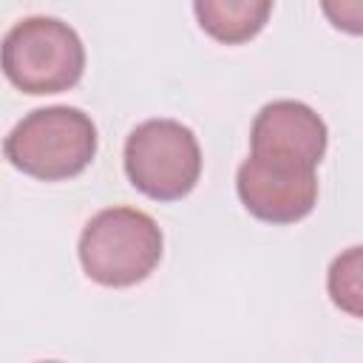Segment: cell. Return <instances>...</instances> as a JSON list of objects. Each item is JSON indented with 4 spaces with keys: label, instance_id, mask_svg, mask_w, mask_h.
<instances>
[{
    "label": "cell",
    "instance_id": "obj_1",
    "mask_svg": "<svg viewBox=\"0 0 363 363\" xmlns=\"http://www.w3.org/2000/svg\"><path fill=\"white\" fill-rule=\"evenodd\" d=\"M94 119L71 105H51L26 113L6 136L3 153L20 173L40 182L79 176L96 156Z\"/></svg>",
    "mask_w": 363,
    "mask_h": 363
},
{
    "label": "cell",
    "instance_id": "obj_4",
    "mask_svg": "<svg viewBox=\"0 0 363 363\" xmlns=\"http://www.w3.org/2000/svg\"><path fill=\"white\" fill-rule=\"evenodd\" d=\"M128 182L153 201L184 199L201 176V147L196 133L176 119H147L125 142Z\"/></svg>",
    "mask_w": 363,
    "mask_h": 363
},
{
    "label": "cell",
    "instance_id": "obj_8",
    "mask_svg": "<svg viewBox=\"0 0 363 363\" xmlns=\"http://www.w3.org/2000/svg\"><path fill=\"white\" fill-rule=\"evenodd\" d=\"M326 292L340 312L363 318V247H349L335 255L326 272Z\"/></svg>",
    "mask_w": 363,
    "mask_h": 363
},
{
    "label": "cell",
    "instance_id": "obj_3",
    "mask_svg": "<svg viewBox=\"0 0 363 363\" xmlns=\"http://www.w3.org/2000/svg\"><path fill=\"white\" fill-rule=\"evenodd\" d=\"M85 45L57 17H26L3 37V74L31 96L62 94L82 79Z\"/></svg>",
    "mask_w": 363,
    "mask_h": 363
},
{
    "label": "cell",
    "instance_id": "obj_2",
    "mask_svg": "<svg viewBox=\"0 0 363 363\" xmlns=\"http://www.w3.org/2000/svg\"><path fill=\"white\" fill-rule=\"evenodd\" d=\"M164 235L159 224L136 207L99 210L79 235L77 255L85 275L111 289L145 281L162 261Z\"/></svg>",
    "mask_w": 363,
    "mask_h": 363
},
{
    "label": "cell",
    "instance_id": "obj_5",
    "mask_svg": "<svg viewBox=\"0 0 363 363\" xmlns=\"http://www.w3.org/2000/svg\"><path fill=\"white\" fill-rule=\"evenodd\" d=\"M326 142V122L298 99L267 102L250 128V156L301 170H318Z\"/></svg>",
    "mask_w": 363,
    "mask_h": 363
},
{
    "label": "cell",
    "instance_id": "obj_10",
    "mask_svg": "<svg viewBox=\"0 0 363 363\" xmlns=\"http://www.w3.org/2000/svg\"><path fill=\"white\" fill-rule=\"evenodd\" d=\"M40 363H60V360H40Z\"/></svg>",
    "mask_w": 363,
    "mask_h": 363
},
{
    "label": "cell",
    "instance_id": "obj_7",
    "mask_svg": "<svg viewBox=\"0 0 363 363\" xmlns=\"http://www.w3.org/2000/svg\"><path fill=\"white\" fill-rule=\"evenodd\" d=\"M193 14L213 40L224 45H241L252 40L269 20V0H196Z\"/></svg>",
    "mask_w": 363,
    "mask_h": 363
},
{
    "label": "cell",
    "instance_id": "obj_6",
    "mask_svg": "<svg viewBox=\"0 0 363 363\" xmlns=\"http://www.w3.org/2000/svg\"><path fill=\"white\" fill-rule=\"evenodd\" d=\"M235 190L250 216L267 224H295L318 204L315 170L286 167L247 156L235 173Z\"/></svg>",
    "mask_w": 363,
    "mask_h": 363
},
{
    "label": "cell",
    "instance_id": "obj_9",
    "mask_svg": "<svg viewBox=\"0 0 363 363\" xmlns=\"http://www.w3.org/2000/svg\"><path fill=\"white\" fill-rule=\"evenodd\" d=\"M320 11L337 31L363 37V0H323Z\"/></svg>",
    "mask_w": 363,
    "mask_h": 363
}]
</instances>
